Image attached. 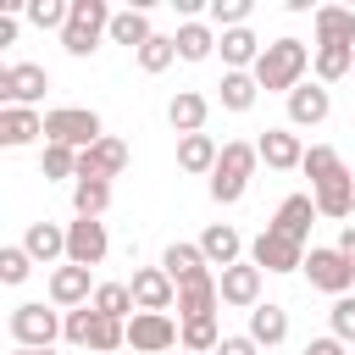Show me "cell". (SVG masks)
Masks as SVG:
<instances>
[{
	"instance_id": "6da1fadb",
	"label": "cell",
	"mask_w": 355,
	"mask_h": 355,
	"mask_svg": "<svg viewBox=\"0 0 355 355\" xmlns=\"http://www.w3.org/2000/svg\"><path fill=\"white\" fill-rule=\"evenodd\" d=\"M305 178H311V200H316V216H355V178L344 166V155L333 144H311L305 150Z\"/></svg>"
},
{
	"instance_id": "7a4b0ae2",
	"label": "cell",
	"mask_w": 355,
	"mask_h": 355,
	"mask_svg": "<svg viewBox=\"0 0 355 355\" xmlns=\"http://www.w3.org/2000/svg\"><path fill=\"white\" fill-rule=\"evenodd\" d=\"M311 55L316 50H305V39H272L266 50H261V61H255V83L266 89V94H294L300 83H305V72H311Z\"/></svg>"
},
{
	"instance_id": "3957f363",
	"label": "cell",
	"mask_w": 355,
	"mask_h": 355,
	"mask_svg": "<svg viewBox=\"0 0 355 355\" xmlns=\"http://www.w3.org/2000/svg\"><path fill=\"white\" fill-rule=\"evenodd\" d=\"M255 166H261V150L255 144H244V139L222 144V161L211 172V200L216 205H239L244 189H250V178H255Z\"/></svg>"
},
{
	"instance_id": "277c9868",
	"label": "cell",
	"mask_w": 355,
	"mask_h": 355,
	"mask_svg": "<svg viewBox=\"0 0 355 355\" xmlns=\"http://www.w3.org/2000/svg\"><path fill=\"white\" fill-rule=\"evenodd\" d=\"M111 17H116V11H111L105 0H72V17H67V28H61V50L78 55V61L94 55L100 39L111 33Z\"/></svg>"
},
{
	"instance_id": "5b68a950",
	"label": "cell",
	"mask_w": 355,
	"mask_h": 355,
	"mask_svg": "<svg viewBox=\"0 0 355 355\" xmlns=\"http://www.w3.org/2000/svg\"><path fill=\"white\" fill-rule=\"evenodd\" d=\"M100 139H105L100 111H89V105H55V111H44V144H67V150L83 155Z\"/></svg>"
},
{
	"instance_id": "8992f818",
	"label": "cell",
	"mask_w": 355,
	"mask_h": 355,
	"mask_svg": "<svg viewBox=\"0 0 355 355\" xmlns=\"http://www.w3.org/2000/svg\"><path fill=\"white\" fill-rule=\"evenodd\" d=\"M6 327H11V344H17V349H50V344L67 333V316H55L44 300H22V305L6 316Z\"/></svg>"
},
{
	"instance_id": "52a82bcc",
	"label": "cell",
	"mask_w": 355,
	"mask_h": 355,
	"mask_svg": "<svg viewBox=\"0 0 355 355\" xmlns=\"http://www.w3.org/2000/svg\"><path fill=\"white\" fill-rule=\"evenodd\" d=\"M300 272L311 277V288H322V294H333V300H344V294L355 288V261H349L338 244H311Z\"/></svg>"
},
{
	"instance_id": "ba28073f",
	"label": "cell",
	"mask_w": 355,
	"mask_h": 355,
	"mask_svg": "<svg viewBox=\"0 0 355 355\" xmlns=\"http://www.w3.org/2000/svg\"><path fill=\"white\" fill-rule=\"evenodd\" d=\"M128 344L139 355H166L183 344V322H172L166 311H133L128 316Z\"/></svg>"
},
{
	"instance_id": "9c48e42d",
	"label": "cell",
	"mask_w": 355,
	"mask_h": 355,
	"mask_svg": "<svg viewBox=\"0 0 355 355\" xmlns=\"http://www.w3.org/2000/svg\"><path fill=\"white\" fill-rule=\"evenodd\" d=\"M50 89V72L39 61H6L0 67V105H39Z\"/></svg>"
},
{
	"instance_id": "30bf717a",
	"label": "cell",
	"mask_w": 355,
	"mask_h": 355,
	"mask_svg": "<svg viewBox=\"0 0 355 355\" xmlns=\"http://www.w3.org/2000/svg\"><path fill=\"white\" fill-rule=\"evenodd\" d=\"M250 261L261 272H294V266H305V244L288 239V233H277V227H261L255 244H250Z\"/></svg>"
},
{
	"instance_id": "8fae6325",
	"label": "cell",
	"mask_w": 355,
	"mask_h": 355,
	"mask_svg": "<svg viewBox=\"0 0 355 355\" xmlns=\"http://www.w3.org/2000/svg\"><path fill=\"white\" fill-rule=\"evenodd\" d=\"M105 250H111V239H105V222H100V216L67 222V261H72V266H100Z\"/></svg>"
},
{
	"instance_id": "7c38bea8",
	"label": "cell",
	"mask_w": 355,
	"mask_h": 355,
	"mask_svg": "<svg viewBox=\"0 0 355 355\" xmlns=\"http://www.w3.org/2000/svg\"><path fill=\"white\" fill-rule=\"evenodd\" d=\"M216 294H222V305H233V311H255V305H261V266H255V261H239V266L216 272Z\"/></svg>"
},
{
	"instance_id": "4fadbf2b",
	"label": "cell",
	"mask_w": 355,
	"mask_h": 355,
	"mask_svg": "<svg viewBox=\"0 0 355 355\" xmlns=\"http://www.w3.org/2000/svg\"><path fill=\"white\" fill-rule=\"evenodd\" d=\"M311 28H316V50H355V11L349 6H316Z\"/></svg>"
},
{
	"instance_id": "5bb4252c",
	"label": "cell",
	"mask_w": 355,
	"mask_h": 355,
	"mask_svg": "<svg viewBox=\"0 0 355 355\" xmlns=\"http://www.w3.org/2000/svg\"><path fill=\"white\" fill-rule=\"evenodd\" d=\"M44 139V116L33 105H0V144L6 150H28Z\"/></svg>"
},
{
	"instance_id": "9a60e30c",
	"label": "cell",
	"mask_w": 355,
	"mask_h": 355,
	"mask_svg": "<svg viewBox=\"0 0 355 355\" xmlns=\"http://www.w3.org/2000/svg\"><path fill=\"white\" fill-rule=\"evenodd\" d=\"M255 150H261V161H266L272 172H294V166H305V144H300L294 128H266V133L255 139Z\"/></svg>"
},
{
	"instance_id": "2e32d148",
	"label": "cell",
	"mask_w": 355,
	"mask_h": 355,
	"mask_svg": "<svg viewBox=\"0 0 355 355\" xmlns=\"http://www.w3.org/2000/svg\"><path fill=\"white\" fill-rule=\"evenodd\" d=\"M94 288L100 283H89V266H55L50 272V305H61V311H78V305H89L94 300Z\"/></svg>"
},
{
	"instance_id": "e0dca14e",
	"label": "cell",
	"mask_w": 355,
	"mask_h": 355,
	"mask_svg": "<svg viewBox=\"0 0 355 355\" xmlns=\"http://www.w3.org/2000/svg\"><path fill=\"white\" fill-rule=\"evenodd\" d=\"M128 288H133V305H139V311H172V305H178V283H172L161 266H139Z\"/></svg>"
},
{
	"instance_id": "ac0fdd59",
	"label": "cell",
	"mask_w": 355,
	"mask_h": 355,
	"mask_svg": "<svg viewBox=\"0 0 355 355\" xmlns=\"http://www.w3.org/2000/svg\"><path fill=\"white\" fill-rule=\"evenodd\" d=\"M122 166H128V144L111 139V133L78 155V178H105V183H111V178H122Z\"/></svg>"
},
{
	"instance_id": "d6986e66",
	"label": "cell",
	"mask_w": 355,
	"mask_h": 355,
	"mask_svg": "<svg viewBox=\"0 0 355 355\" xmlns=\"http://www.w3.org/2000/svg\"><path fill=\"white\" fill-rule=\"evenodd\" d=\"M194 244H200L205 266H222V272H227V266H239V261H244V239H239V227H227V222H211Z\"/></svg>"
},
{
	"instance_id": "ffe728a7",
	"label": "cell",
	"mask_w": 355,
	"mask_h": 355,
	"mask_svg": "<svg viewBox=\"0 0 355 355\" xmlns=\"http://www.w3.org/2000/svg\"><path fill=\"white\" fill-rule=\"evenodd\" d=\"M216 311H222V294H216V272L178 283V322H194V316H216Z\"/></svg>"
},
{
	"instance_id": "44dd1931",
	"label": "cell",
	"mask_w": 355,
	"mask_h": 355,
	"mask_svg": "<svg viewBox=\"0 0 355 355\" xmlns=\"http://www.w3.org/2000/svg\"><path fill=\"white\" fill-rule=\"evenodd\" d=\"M327 111H333L327 83H300L288 94V128H316V122H327Z\"/></svg>"
},
{
	"instance_id": "7402d4cb",
	"label": "cell",
	"mask_w": 355,
	"mask_h": 355,
	"mask_svg": "<svg viewBox=\"0 0 355 355\" xmlns=\"http://www.w3.org/2000/svg\"><path fill=\"white\" fill-rule=\"evenodd\" d=\"M205 116H211V100H205L200 89H178V94H172V105H166V122L178 128V139L205 133Z\"/></svg>"
},
{
	"instance_id": "603a6c76",
	"label": "cell",
	"mask_w": 355,
	"mask_h": 355,
	"mask_svg": "<svg viewBox=\"0 0 355 355\" xmlns=\"http://www.w3.org/2000/svg\"><path fill=\"white\" fill-rule=\"evenodd\" d=\"M216 50H222V61H227V72H255V61H261V39L250 33V28H227L222 39H216Z\"/></svg>"
},
{
	"instance_id": "cb8c5ba5",
	"label": "cell",
	"mask_w": 355,
	"mask_h": 355,
	"mask_svg": "<svg viewBox=\"0 0 355 355\" xmlns=\"http://www.w3.org/2000/svg\"><path fill=\"white\" fill-rule=\"evenodd\" d=\"M311 222H316V200H311V194H288L266 227H277V233H288V239L305 244V239H311Z\"/></svg>"
},
{
	"instance_id": "d4e9b609",
	"label": "cell",
	"mask_w": 355,
	"mask_h": 355,
	"mask_svg": "<svg viewBox=\"0 0 355 355\" xmlns=\"http://www.w3.org/2000/svg\"><path fill=\"white\" fill-rule=\"evenodd\" d=\"M150 39H155V28H150V11H144V6H128V11L111 17V44H128V50L139 55Z\"/></svg>"
},
{
	"instance_id": "484cf974",
	"label": "cell",
	"mask_w": 355,
	"mask_h": 355,
	"mask_svg": "<svg viewBox=\"0 0 355 355\" xmlns=\"http://www.w3.org/2000/svg\"><path fill=\"white\" fill-rule=\"evenodd\" d=\"M216 161H222V150H216V139H211V133H189V139H178V166H183V172L211 178V172H216Z\"/></svg>"
},
{
	"instance_id": "4316f807",
	"label": "cell",
	"mask_w": 355,
	"mask_h": 355,
	"mask_svg": "<svg viewBox=\"0 0 355 355\" xmlns=\"http://www.w3.org/2000/svg\"><path fill=\"white\" fill-rule=\"evenodd\" d=\"M22 250H28L39 266H50V261H61V255H67V227H55V222H28Z\"/></svg>"
},
{
	"instance_id": "83f0119b",
	"label": "cell",
	"mask_w": 355,
	"mask_h": 355,
	"mask_svg": "<svg viewBox=\"0 0 355 355\" xmlns=\"http://www.w3.org/2000/svg\"><path fill=\"white\" fill-rule=\"evenodd\" d=\"M250 338H255L261 349H277V344L288 338V311H283V305H272V300H266V305H255V311H250Z\"/></svg>"
},
{
	"instance_id": "f1b7e54d",
	"label": "cell",
	"mask_w": 355,
	"mask_h": 355,
	"mask_svg": "<svg viewBox=\"0 0 355 355\" xmlns=\"http://www.w3.org/2000/svg\"><path fill=\"white\" fill-rule=\"evenodd\" d=\"M161 272L172 277V283H189V277H205L211 266H205V255H200V244H166V255H161Z\"/></svg>"
},
{
	"instance_id": "f546056e",
	"label": "cell",
	"mask_w": 355,
	"mask_h": 355,
	"mask_svg": "<svg viewBox=\"0 0 355 355\" xmlns=\"http://www.w3.org/2000/svg\"><path fill=\"white\" fill-rule=\"evenodd\" d=\"M172 44H178V61H205L216 50V33H211V22H183L172 33Z\"/></svg>"
},
{
	"instance_id": "4dcf8cb0",
	"label": "cell",
	"mask_w": 355,
	"mask_h": 355,
	"mask_svg": "<svg viewBox=\"0 0 355 355\" xmlns=\"http://www.w3.org/2000/svg\"><path fill=\"white\" fill-rule=\"evenodd\" d=\"M222 111H250L255 100H261V83H255V72H222Z\"/></svg>"
},
{
	"instance_id": "1f68e13d",
	"label": "cell",
	"mask_w": 355,
	"mask_h": 355,
	"mask_svg": "<svg viewBox=\"0 0 355 355\" xmlns=\"http://www.w3.org/2000/svg\"><path fill=\"white\" fill-rule=\"evenodd\" d=\"M105 205H111V183L105 178H78L72 183V211L78 216H105Z\"/></svg>"
},
{
	"instance_id": "d6a6232c",
	"label": "cell",
	"mask_w": 355,
	"mask_h": 355,
	"mask_svg": "<svg viewBox=\"0 0 355 355\" xmlns=\"http://www.w3.org/2000/svg\"><path fill=\"white\" fill-rule=\"evenodd\" d=\"M216 344H222V327H216V316H194V322H183V355H216Z\"/></svg>"
},
{
	"instance_id": "836d02e7",
	"label": "cell",
	"mask_w": 355,
	"mask_h": 355,
	"mask_svg": "<svg viewBox=\"0 0 355 355\" xmlns=\"http://www.w3.org/2000/svg\"><path fill=\"white\" fill-rule=\"evenodd\" d=\"M89 305H94L100 316H116V322H128V316L139 311V305H133V288H128V283H100Z\"/></svg>"
},
{
	"instance_id": "e575fe53",
	"label": "cell",
	"mask_w": 355,
	"mask_h": 355,
	"mask_svg": "<svg viewBox=\"0 0 355 355\" xmlns=\"http://www.w3.org/2000/svg\"><path fill=\"white\" fill-rule=\"evenodd\" d=\"M39 172H44L50 183H61V178L78 183V150H67V144H44V150H39Z\"/></svg>"
},
{
	"instance_id": "d590c367",
	"label": "cell",
	"mask_w": 355,
	"mask_h": 355,
	"mask_svg": "<svg viewBox=\"0 0 355 355\" xmlns=\"http://www.w3.org/2000/svg\"><path fill=\"white\" fill-rule=\"evenodd\" d=\"M128 344V322H116V316H94V327H89V349L94 355H111V349H122Z\"/></svg>"
},
{
	"instance_id": "8d00e7d4",
	"label": "cell",
	"mask_w": 355,
	"mask_h": 355,
	"mask_svg": "<svg viewBox=\"0 0 355 355\" xmlns=\"http://www.w3.org/2000/svg\"><path fill=\"white\" fill-rule=\"evenodd\" d=\"M349 67H355V50H316V55H311V72H316V83H338Z\"/></svg>"
},
{
	"instance_id": "74e56055",
	"label": "cell",
	"mask_w": 355,
	"mask_h": 355,
	"mask_svg": "<svg viewBox=\"0 0 355 355\" xmlns=\"http://www.w3.org/2000/svg\"><path fill=\"white\" fill-rule=\"evenodd\" d=\"M67 17H72V0H28V22L33 28H67Z\"/></svg>"
},
{
	"instance_id": "f35d334b",
	"label": "cell",
	"mask_w": 355,
	"mask_h": 355,
	"mask_svg": "<svg viewBox=\"0 0 355 355\" xmlns=\"http://www.w3.org/2000/svg\"><path fill=\"white\" fill-rule=\"evenodd\" d=\"M33 266H39V261H33L22 244H6V250H0V283H11V288H17V283H28V272H33Z\"/></svg>"
},
{
	"instance_id": "ab89813d",
	"label": "cell",
	"mask_w": 355,
	"mask_h": 355,
	"mask_svg": "<svg viewBox=\"0 0 355 355\" xmlns=\"http://www.w3.org/2000/svg\"><path fill=\"white\" fill-rule=\"evenodd\" d=\"M172 61H178V44H172L166 33H155V39L139 50V72H166Z\"/></svg>"
},
{
	"instance_id": "60d3db41",
	"label": "cell",
	"mask_w": 355,
	"mask_h": 355,
	"mask_svg": "<svg viewBox=\"0 0 355 355\" xmlns=\"http://www.w3.org/2000/svg\"><path fill=\"white\" fill-rule=\"evenodd\" d=\"M205 11H211V22H216L222 33H227V28H244V22H250V0H211Z\"/></svg>"
},
{
	"instance_id": "b9f144b4",
	"label": "cell",
	"mask_w": 355,
	"mask_h": 355,
	"mask_svg": "<svg viewBox=\"0 0 355 355\" xmlns=\"http://www.w3.org/2000/svg\"><path fill=\"white\" fill-rule=\"evenodd\" d=\"M327 322H333V338H338V344H355V294H344V300H333V311H327Z\"/></svg>"
},
{
	"instance_id": "7bdbcfd3",
	"label": "cell",
	"mask_w": 355,
	"mask_h": 355,
	"mask_svg": "<svg viewBox=\"0 0 355 355\" xmlns=\"http://www.w3.org/2000/svg\"><path fill=\"white\" fill-rule=\"evenodd\" d=\"M94 316H100L94 305H78V311H67V333H61V338H67V344H83V349H89V327H94Z\"/></svg>"
},
{
	"instance_id": "ee69618b",
	"label": "cell",
	"mask_w": 355,
	"mask_h": 355,
	"mask_svg": "<svg viewBox=\"0 0 355 355\" xmlns=\"http://www.w3.org/2000/svg\"><path fill=\"white\" fill-rule=\"evenodd\" d=\"M216 355H261V344H255L250 333H227V338L216 344Z\"/></svg>"
},
{
	"instance_id": "f6af8a7d",
	"label": "cell",
	"mask_w": 355,
	"mask_h": 355,
	"mask_svg": "<svg viewBox=\"0 0 355 355\" xmlns=\"http://www.w3.org/2000/svg\"><path fill=\"white\" fill-rule=\"evenodd\" d=\"M305 355H349V349H344V344L327 333V338H311V344H305Z\"/></svg>"
},
{
	"instance_id": "bcb514c9",
	"label": "cell",
	"mask_w": 355,
	"mask_h": 355,
	"mask_svg": "<svg viewBox=\"0 0 355 355\" xmlns=\"http://www.w3.org/2000/svg\"><path fill=\"white\" fill-rule=\"evenodd\" d=\"M338 250L355 261V222H344V233H338Z\"/></svg>"
},
{
	"instance_id": "7dc6e473",
	"label": "cell",
	"mask_w": 355,
	"mask_h": 355,
	"mask_svg": "<svg viewBox=\"0 0 355 355\" xmlns=\"http://www.w3.org/2000/svg\"><path fill=\"white\" fill-rule=\"evenodd\" d=\"M11 39H17V17L6 11V17H0V44H11Z\"/></svg>"
},
{
	"instance_id": "c3c4849f",
	"label": "cell",
	"mask_w": 355,
	"mask_h": 355,
	"mask_svg": "<svg viewBox=\"0 0 355 355\" xmlns=\"http://www.w3.org/2000/svg\"><path fill=\"white\" fill-rule=\"evenodd\" d=\"M11 355H55V349H11Z\"/></svg>"
},
{
	"instance_id": "681fc988",
	"label": "cell",
	"mask_w": 355,
	"mask_h": 355,
	"mask_svg": "<svg viewBox=\"0 0 355 355\" xmlns=\"http://www.w3.org/2000/svg\"><path fill=\"white\" fill-rule=\"evenodd\" d=\"M349 355H355V349H349Z\"/></svg>"
}]
</instances>
